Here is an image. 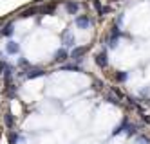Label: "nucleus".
<instances>
[{"label":"nucleus","instance_id":"f257e3e1","mask_svg":"<svg viewBox=\"0 0 150 144\" xmlns=\"http://www.w3.org/2000/svg\"><path fill=\"white\" fill-rule=\"evenodd\" d=\"M18 49H20V47H18V43H16V41H9V43H7V47H6V51H7L9 54H16Z\"/></svg>","mask_w":150,"mask_h":144},{"label":"nucleus","instance_id":"f03ea898","mask_svg":"<svg viewBox=\"0 0 150 144\" xmlns=\"http://www.w3.org/2000/svg\"><path fill=\"white\" fill-rule=\"evenodd\" d=\"M2 34H4V36H11V34H13V24H7V25H4Z\"/></svg>","mask_w":150,"mask_h":144},{"label":"nucleus","instance_id":"7ed1b4c3","mask_svg":"<svg viewBox=\"0 0 150 144\" xmlns=\"http://www.w3.org/2000/svg\"><path fill=\"white\" fill-rule=\"evenodd\" d=\"M6 124H7L9 128H13V126H15V121H13L11 114H7V115H6Z\"/></svg>","mask_w":150,"mask_h":144},{"label":"nucleus","instance_id":"20e7f679","mask_svg":"<svg viewBox=\"0 0 150 144\" xmlns=\"http://www.w3.org/2000/svg\"><path fill=\"white\" fill-rule=\"evenodd\" d=\"M42 74H44L42 70H31V72L27 74V77H36V76H42Z\"/></svg>","mask_w":150,"mask_h":144},{"label":"nucleus","instance_id":"39448f33","mask_svg":"<svg viewBox=\"0 0 150 144\" xmlns=\"http://www.w3.org/2000/svg\"><path fill=\"white\" fill-rule=\"evenodd\" d=\"M63 60H65V52L60 51V52L56 54V61H63Z\"/></svg>","mask_w":150,"mask_h":144},{"label":"nucleus","instance_id":"423d86ee","mask_svg":"<svg viewBox=\"0 0 150 144\" xmlns=\"http://www.w3.org/2000/svg\"><path fill=\"white\" fill-rule=\"evenodd\" d=\"M87 24H89V20H87V18H80V20H78V25H81V27H85Z\"/></svg>","mask_w":150,"mask_h":144},{"label":"nucleus","instance_id":"0eeeda50","mask_svg":"<svg viewBox=\"0 0 150 144\" xmlns=\"http://www.w3.org/2000/svg\"><path fill=\"white\" fill-rule=\"evenodd\" d=\"M98 63L100 65H105L107 61H105V54H100V56H98Z\"/></svg>","mask_w":150,"mask_h":144}]
</instances>
